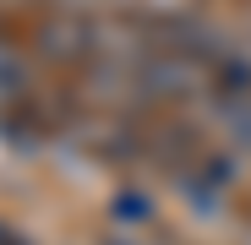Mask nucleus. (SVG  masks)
I'll return each mask as SVG.
<instances>
[{"instance_id": "2", "label": "nucleus", "mask_w": 251, "mask_h": 245, "mask_svg": "<svg viewBox=\"0 0 251 245\" xmlns=\"http://www.w3.org/2000/svg\"><path fill=\"white\" fill-rule=\"evenodd\" d=\"M148 82H153L158 93H191V66L186 60H158L148 71Z\"/></svg>"}, {"instance_id": "4", "label": "nucleus", "mask_w": 251, "mask_h": 245, "mask_svg": "<svg viewBox=\"0 0 251 245\" xmlns=\"http://www.w3.org/2000/svg\"><path fill=\"white\" fill-rule=\"evenodd\" d=\"M115 213L137 223V218H148V201H142V196H120V201H115Z\"/></svg>"}, {"instance_id": "1", "label": "nucleus", "mask_w": 251, "mask_h": 245, "mask_svg": "<svg viewBox=\"0 0 251 245\" xmlns=\"http://www.w3.org/2000/svg\"><path fill=\"white\" fill-rule=\"evenodd\" d=\"M38 38H44V49H50V55H76L82 44H88V27L66 17V22H50V27L38 33Z\"/></svg>"}, {"instance_id": "3", "label": "nucleus", "mask_w": 251, "mask_h": 245, "mask_svg": "<svg viewBox=\"0 0 251 245\" xmlns=\"http://www.w3.org/2000/svg\"><path fill=\"white\" fill-rule=\"evenodd\" d=\"M22 88H27V66H22L6 44H0V98H17Z\"/></svg>"}]
</instances>
